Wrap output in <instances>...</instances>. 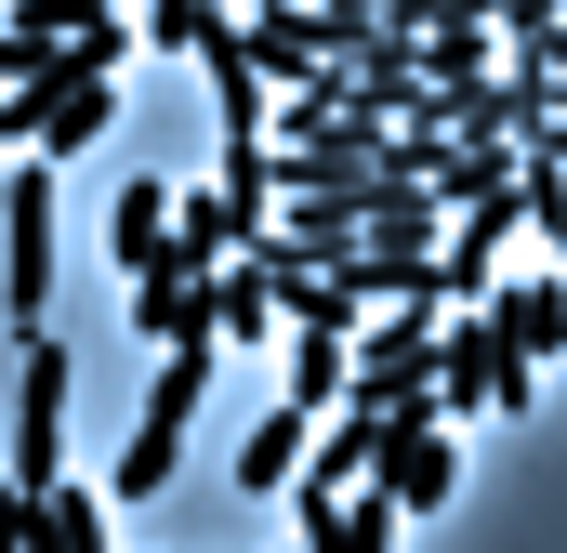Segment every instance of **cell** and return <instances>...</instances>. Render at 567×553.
Listing matches in <instances>:
<instances>
[{"instance_id": "2e32d148", "label": "cell", "mask_w": 567, "mask_h": 553, "mask_svg": "<svg viewBox=\"0 0 567 553\" xmlns=\"http://www.w3.org/2000/svg\"><path fill=\"white\" fill-rule=\"evenodd\" d=\"M330 553H396V501H383V488H357V501L330 514Z\"/></svg>"}, {"instance_id": "8fae6325", "label": "cell", "mask_w": 567, "mask_h": 553, "mask_svg": "<svg viewBox=\"0 0 567 553\" xmlns=\"http://www.w3.org/2000/svg\"><path fill=\"white\" fill-rule=\"evenodd\" d=\"M290 409H357V330H290Z\"/></svg>"}, {"instance_id": "ac0fdd59", "label": "cell", "mask_w": 567, "mask_h": 553, "mask_svg": "<svg viewBox=\"0 0 567 553\" xmlns=\"http://www.w3.org/2000/svg\"><path fill=\"white\" fill-rule=\"evenodd\" d=\"M290 553H330V541H290Z\"/></svg>"}, {"instance_id": "5bb4252c", "label": "cell", "mask_w": 567, "mask_h": 553, "mask_svg": "<svg viewBox=\"0 0 567 553\" xmlns=\"http://www.w3.org/2000/svg\"><path fill=\"white\" fill-rule=\"evenodd\" d=\"M185 435H198V421H158V409H145L133 448H120V474H106V501H158V488L185 474Z\"/></svg>"}, {"instance_id": "30bf717a", "label": "cell", "mask_w": 567, "mask_h": 553, "mask_svg": "<svg viewBox=\"0 0 567 553\" xmlns=\"http://www.w3.org/2000/svg\"><path fill=\"white\" fill-rule=\"evenodd\" d=\"M13 553H106V501L93 488H27L13 501Z\"/></svg>"}, {"instance_id": "ba28073f", "label": "cell", "mask_w": 567, "mask_h": 553, "mask_svg": "<svg viewBox=\"0 0 567 553\" xmlns=\"http://www.w3.org/2000/svg\"><path fill=\"white\" fill-rule=\"evenodd\" d=\"M515 225H528V185H515V198H502V211H462V225H449V251H435V303H475V290H502V238H515Z\"/></svg>"}, {"instance_id": "e0dca14e", "label": "cell", "mask_w": 567, "mask_h": 553, "mask_svg": "<svg viewBox=\"0 0 567 553\" xmlns=\"http://www.w3.org/2000/svg\"><path fill=\"white\" fill-rule=\"evenodd\" d=\"M357 185H370V158H330V145L290 158V198H357Z\"/></svg>"}, {"instance_id": "277c9868", "label": "cell", "mask_w": 567, "mask_h": 553, "mask_svg": "<svg viewBox=\"0 0 567 553\" xmlns=\"http://www.w3.org/2000/svg\"><path fill=\"white\" fill-rule=\"evenodd\" d=\"M0 303H13V330H40V303H53V158L40 145L13 158V276H0Z\"/></svg>"}, {"instance_id": "7a4b0ae2", "label": "cell", "mask_w": 567, "mask_h": 553, "mask_svg": "<svg viewBox=\"0 0 567 553\" xmlns=\"http://www.w3.org/2000/svg\"><path fill=\"white\" fill-rule=\"evenodd\" d=\"M66 396H80V356L53 330L13 343V501L27 488H66Z\"/></svg>"}, {"instance_id": "6da1fadb", "label": "cell", "mask_w": 567, "mask_h": 553, "mask_svg": "<svg viewBox=\"0 0 567 553\" xmlns=\"http://www.w3.org/2000/svg\"><path fill=\"white\" fill-rule=\"evenodd\" d=\"M449 303H396L383 330H357V409L370 421H449Z\"/></svg>"}, {"instance_id": "d6986e66", "label": "cell", "mask_w": 567, "mask_h": 553, "mask_svg": "<svg viewBox=\"0 0 567 553\" xmlns=\"http://www.w3.org/2000/svg\"><path fill=\"white\" fill-rule=\"evenodd\" d=\"M555 251H567V238H555Z\"/></svg>"}, {"instance_id": "9a60e30c", "label": "cell", "mask_w": 567, "mask_h": 553, "mask_svg": "<svg viewBox=\"0 0 567 553\" xmlns=\"http://www.w3.org/2000/svg\"><path fill=\"white\" fill-rule=\"evenodd\" d=\"M528 356H567V276H502V303H488Z\"/></svg>"}, {"instance_id": "3957f363", "label": "cell", "mask_w": 567, "mask_h": 553, "mask_svg": "<svg viewBox=\"0 0 567 553\" xmlns=\"http://www.w3.org/2000/svg\"><path fill=\"white\" fill-rule=\"evenodd\" d=\"M435 383H449V421L462 409H528V396H542V356H528V343H515V330H502V316H462V330H449V369H435Z\"/></svg>"}, {"instance_id": "4fadbf2b", "label": "cell", "mask_w": 567, "mask_h": 553, "mask_svg": "<svg viewBox=\"0 0 567 553\" xmlns=\"http://www.w3.org/2000/svg\"><path fill=\"white\" fill-rule=\"evenodd\" d=\"M212 330H225V343H265V330H290V316H278V276H265V251H238V264L212 276Z\"/></svg>"}, {"instance_id": "8992f818", "label": "cell", "mask_w": 567, "mask_h": 553, "mask_svg": "<svg viewBox=\"0 0 567 553\" xmlns=\"http://www.w3.org/2000/svg\"><path fill=\"white\" fill-rule=\"evenodd\" d=\"M396 514H435L449 488H462V448H449V421H383V474H370Z\"/></svg>"}, {"instance_id": "9c48e42d", "label": "cell", "mask_w": 567, "mask_h": 553, "mask_svg": "<svg viewBox=\"0 0 567 553\" xmlns=\"http://www.w3.org/2000/svg\"><path fill=\"white\" fill-rule=\"evenodd\" d=\"M172 225H185V198H172L158 171H133V185H120V211H106V264H120V276H158Z\"/></svg>"}, {"instance_id": "7c38bea8", "label": "cell", "mask_w": 567, "mask_h": 553, "mask_svg": "<svg viewBox=\"0 0 567 553\" xmlns=\"http://www.w3.org/2000/svg\"><path fill=\"white\" fill-rule=\"evenodd\" d=\"M303 461H317V409H265L238 435V488H290Z\"/></svg>"}, {"instance_id": "52a82bcc", "label": "cell", "mask_w": 567, "mask_h": 553, "mask_svg": "<svg viewBox=\"0 0 567 553\" xmlns=\"http://www.w3.org/2000/svg\"><path fill=\"white\" fill-rule=\"evenodd\" d=\"M13 40H66L80 66H120L145 27L120 13V0H13Z\"/></svg>"}, {"instance_id": "5b68a950", "label": "cell", "mask_w": 567, "mask_h": 553, "mask_svg": "<svg viewBox=\"0 0 567 553\" xmlns=\"http://www.w3.org/2000/svg\"><path fill=\"white\" fill-rule=\"evenodd\" d=\"M251 66H265L278 93H330V80H343V27H330L317 0H290V13H251Z\"/></svg>"}]
</instances>
